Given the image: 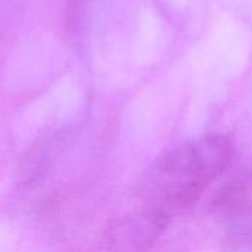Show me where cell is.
<instances>
[{
	"label": "cell",
	"instance_id": "6da1fadb",
	"mask_svg": "<svg viewBox=\"0 0 252 252\" xmlns=\"http://www.w3.org/2000/svg\"><path fill=\"white\" fill-rule=\"evenodd\" d=\"M232 142L217 133L183 140L162 152L146 170L136 190V205L165 230L192 208L230 167Z\"/></svg>",
	"mask_w": 252,
	"mask_h": 252
},
{
	"label": "cell",
	"instance_id": "7a4b0ae2",
	"mask_svg": "<svg viewBox=\"0 0 252 252\" xmlns=\"http://www.w3.org/2000/svg\"><path fill=\"white\" fill-rule=\"evenodd\" d=\"M210 213L229 244L252 251V168L238 171L221 185Z\"/></svg>",
	"mask_w": 252,
	"mask_h": 252
}]
</instances>
